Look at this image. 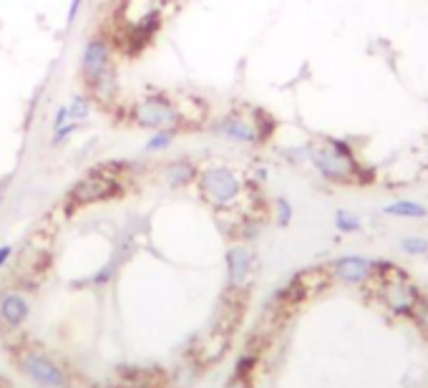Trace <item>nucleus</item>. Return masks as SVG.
Segmentation results:
<instances>
[{
    "label": "nucleus",
    "mask_w": 428,
    "mask_h": 388,
    "mask_svg": "<svg viewBox=\"0 0 428 388\" xmlns=\"http://www.w3.org/2000/svg\"><path fill=\"white\" fill-rule=\"evenodd\" d=\"M310 162L325 179L340 184H365L371 182V172L355 159V151L348 141L340 139H320L315 146H310Z\"/></svg>",
    "instance_id": "f257e3e1"
},
{
    "label": "nucleus",
    "mask_w": 428,
    "mask_h": 388,
    "mask_svg": "<svg viewBox=\"0 0 428 388\" xmlns=\"http://www.w3.org/2000/svg\"><path fill=\"white\" fill-rule=\"evenodd\" d=\"M124 194L121 187V179L106 174V172L96 169L94 174H88L86 179H81L78 184H73V189L69 192V200H66V214H71L78 207H88L96 205V202H106V200H116Z\"/></svg>",
    "instance_id": "f03ea898"
},
{
    "label": "nucleus",
    "mask_w": 428,
    "mask_h": 388,
    "mask_svg": "<svg viewBox=\"0 0 428 388\" xmlns=\"http://www.w3.org/2000/svg\"><path fill=\"white\" fill-rule=\"evenodd\" d=\"M199 194L214 207H229L239 200L242 182L229 167H209L199 174Z\"/></svg>",
    "instance_id": "7ed1b4c3"
},
{
    "label": "nucleus",
    "mask_w": 428,
    "mask_h": 388,
    "mask_svg": "<svg viewBox=\"0 0 428 388\" xmlns=\"http://www.w3.org/2000/svg\"><path fill=\"white\" fill-rule=\"evenodd\" d=\"M184 116L174 109L169 99L164 94H149L146 99H141L134 109V124L138 129H169V126H179Z\"/></svg>",
    "instance_id": "20e7f679"
},
{
    "label": "nucleus",
    "mask_w": 428,
    "mask_h": 388,
    "mask_svg": "<svg viewBox=\"0 0 428 388\" xmlns=\"http://www.w3.org/2000/svg\"><path fill=\"white\" fill-rule=\"evenodd\" d=\"M217 134L229 139V141H237V144H259L262 141L255 116H245V113L237 111L222 116L220 124H217Z\"/></svg>",
    "instance_id": "39448f33"
},
{
    "label": "nucleus",
    "mask_w": 428,
    "mask_h": 388,
    "mask_svg": "<svg viewBox=\"0 0 428 388\" xmlns=\"http://www.w3.org/2000/svg\"><path fill=\"white\" fill-rule=\"evenodd\" d=\"M108 63H111V46H108V41L101 36L91 38L81 56V76L83 81H86V86L99 78V74L106 69Z\"/></svg>",
    "instance_id": "423d86ee"
},
{
    "label": "nucleus",
    "mask_w": 428,
    "mask_h": 388,
    "mask_svg": "<svg viewBox=\"0 0 428 388\" xmlns=\"http://www.w3.org/2000/svg\"><path fill=\"white\" fill-rule=\"evenodd\" d=\"M383 298L393 313H411L413 305L418 303V293H415V288L406 280V277H398V280L385 282Z\"/></svg>",
    "instance_id": "0eeeda50"
},
{
    "label": "nucleus",
    "mask_w": 428,
    "mask_h": 388,
    "mask_svg": "<svg viewBox=\"0 0 428 388\" xmlns=\"http://www.w3.org/2000/svg\"><path fill=\"white\" fill-rule=\"evenodd\" d=\"M376 272V263L363 257H343L333 265V275L345 282H363Z\"/></svg>",
    "instance_id": "6e6552de"
},
{
    "label": "nucleus",
    "mask_w": 428,
    "mask_h": 388,
    "mask_svg": "<svg viewBox=\"0 0 428 388\" xmlns=\"http://www.w3.org/2000/svg\"><path fill=\"white\" fill-rule=\"evenodd\" d=\"M227 268H229V280H232L234 288H239L242 282L250 277V270H252V252L247 247H232L227 252Z\"/></svg>",
    "instance_id": "1a4fd4ad"
},
{
    "label": "nucleus",
    "mask_w": 428,
    "mask_h": 388,
    "mask_svg": "<svg viewBox=\"0 0 428 388\" xmlns=\"http://www.w3.org/2000/svg\"><path fill=\"white\" fill-rule=\"evenodd\" d=\"M194 176H197V167L192 162H187V159H176V162H171L169 167L164 169V179H166L169 187H184V184H189Z\"/></svg>",
    "instance_id": "9d476101"
},
{
    "label": "nucleus",
    "mask_w": 428,
    "mask_h": 388,
    "mask_svg": "<svg viewBox=\"0 0 428 388\" xmlns=\"http://www.w3.org/2000/svg\"><path fill=\"white\" fill-rule=\"evenodd\" d=\"M176 134H179V126H169V129H157V132H154L149 139H146L144 151H146V154H157V151L169 149V144L176 139Z\"/></svg>",
    "instance_id": "9b49d317"
},
{
    "label": "nucleus",
    "mask_w": 428,
    "mask_h": 388,
    "mask_svg": "<svg viewBox=\"0 0 428 388\" xmlns=\"http://www.w3.org/2000/svg\"><path fill=\"white\" fill-rule=\"evenodd\" d=\"M385 214H393V217H415L421 219L428 214V209L418 202H408V200H401V202H393V205H385L383 207Z\"/></svg>",
    "instance_id": "f8f14e48"
},
{
    "label": "nucleus",
    "mask_w": 428,
    "mask_h": 388,
    "mask_svg": "<svg viewBox=\"0 0 428 388\" xmlns=\"http://www.w3.org/2000/svg\"><path fill=\"white\" fill-rule=\"evenodd\" d=\"M88 116H91V101H88V96L76 94L73 101L69 104V119L71 121H86Z\"/></svg>",
    "instance_id": "ddd939ff"
},
{
    "label": "nucleus",
    "mask_w": 428,
    "mask_h": 388,
    "mask_svg": "<svg viewBox=\"0 0 428 388\" xmlns=\"http://www.w3.org/2000/svg\"><path fill=\"white\" fill-rule=\"evenodd\" d=\"M335 225H338L340 232H355L360 227V219L352 212H348V209H340V212L335 214Z\"/></svg>",
    "instance_id": "4468645a"
},
{
    "label": "nucleus",
    "mask_w": 428,
    "mask_h": 388,
    "mask_svg": "<svg viewBox=\"0 0 428 388\" xmlns=\"http://www.w3.org/2000/svg\"><path fill=\"white\" fill-rule=\"evenodd\" d=\"M78 132V121H66L63 126H58V129H53V139H50V144L58 146L63 144V141H69L71 134Z\"/></svg>",
    "instance_id": "2eb2a0df"
},
{
    "label": "nucleus",
    "mask_w": 428,
    "mask_h": 388,
    "mask_svg": "<svg viewBox=\"0 0 428 388\" xmlns=\"http://www.w3.org/2000/svg\"><path fill=\"white\" fill-rule=\"evenodd\" d=\"M401 247L406 252H411V255H423V252H428V242L423 237H406L401 242Z\"/></svg>",
    "instance_id": "dca6fc26"
},
{
    "label": "nucleus",
    "mask_w": 428,
    "mask_h": 388,
    "mask_svg": "<svg viewBox=\"0 0 428 388\" xmlns=\"http://www.w3.org/2000/svg\"><path fill=\"white\" fill-rule=\"evenodd\" d=\"M411 315L418 320V326H421L423 331H428V300H426V298H418V303L413 305Z\"/></svg>",
    "instance_id": "f3484780"
},
{
    "label": "nucleus",
    "mask_w": 428,
    "mask_h": 388,
    "mask_svg": "<svg viewBox=\"0 0 428 388\" xmlns=\"http://www.w3.org/2000/svg\"><path fill=\"white\" fill-rule=\"evenodd\" d=\"M275 209H277V222H280V225H287L290 217H292V207H290V202L285 200V197H277Z\"/></svg>",
    "instance_id": "a211bd4d"
},
{
    "label": "nucleus",
    "mask_w": 428,
    "mask_h": 388,
    "mask_svg": "<svg viewBox=\"0 0 428 388\" xmlns=\"http://www.w3.org/2000/svg\"><path fill=\"white\" fill-rule=\"evenodd\" d=\"M69 119V106H58L56 109V116H53V129H58V126H63Z\"/></svg>",
    "instance_id": "6ab92c4d"
},
{
    "label": "nucleus",
    "mask_w": 428,
    "mask_h": 388,
    "mask_svg": "<svg viewBox=\"0 0 428 388\" xmlns=\"http://www.w3.org/2000/svg\"><path fill=\"white\" fill-rule=\"evenodd\" d=\"M83 6V0H71V6H69V18H66V23L73 25L76 18H78V8Z\"/></svg>",
    "instance_id": "aec40b11"
},
{
    "label": "nucleus",
    "mask_w": 428,
    "mask_h": 388,
    "mask_svg": "<svg viewBox=\"0 0 428 388\" xmlns=\"http://www.w3.org/2000/svg\"><path fill=\"white\" fill-rule=\"evenodd\" d=\"M10 252H13V247H8V244H6V247H0V265H3L8 257H10Z\"/></svg>",
    "instance_id": "412c9836"
}]
</instances>
